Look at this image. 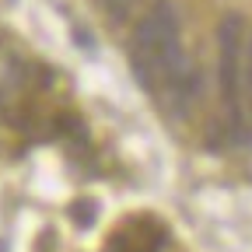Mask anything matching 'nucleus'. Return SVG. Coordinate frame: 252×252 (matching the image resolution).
<instances>
[{
    "label": "nucleus",
    "instance_id": "obj_1",
    "mask_svg": "<svg viewBox=\"0 0 252 252\" xmlns=\"http://www.w3.org/2000/svg\"><path fill=\"white\" fill-rule=\"evenodd\" d=\"M182 25H179V11L168 0H158V4L137 21L133 39H130V63L133 74L140 81L144 91H151L158 98L168 70L179 63L182 56Z\"/></svg>",
    "mask_w": 252,
    "mask_h": 252
},
{
    "label": "nucleus",
    "instance_id": "obj_2",
    "mask_svg": "<svg viewBox=\"0 0 252 252\" xmlns=\"http://www.w3.org/2000/svg\"><path fill=\"white\" fill-rule=\"evenodd\" d=\"M245 49H249V25L242 14H224L217 25V88L224 105L228 133L245 144V112H242V91H245Z\"/></svg>",
    "mask_w": 252,
    "mask_h": 252
},
{
    "label": "nucleus",
    "instance_id": "obj_3",
    "mask_svg": "<svg viewBox=\"0 0 252 252\" xmlns=\"http://www.w3.org/2000/svg\"><path fill=\"white\" fill-rule=\"evenodd\" d=\"M200 94H203V77H200V70H196L193 56L182 53V56H179V63L168 70V77H165L161 91H158V98H161V102L172 109V116L186 119L189 112L196 109Z\"/></svg>",
    "mask_w": 252,
    "mask_h": 252
},
{
    "label": "nucleus",
    "instance_id": "obj_4",
    "mask_svg": "<svg viewBox=\"0 0 252 252\" xmlns=\"http://www.w3.org/2000/svg\"><path fill=\"white\" fill-rule=\"evenodd\" d=\"M168 245V228L154 214H133L112 231V252H161Z\"/></svg>",
    "mask_w": 252,
    "mask_h": 252
},
{
    "label": "nucleus",
    "instance_id": "obj_5",
    "mask_svg": "<svg viewBox=\"0 0 252 252\" xmlns=\"http://www.w3.org/2000/svg\"><path fill=\"white\" fill-rule=\"evenodd\" d=\"M242 112H245V144L252 140V39L245 49V91H242Z\"/></svg>",
    "mask_w": 252,
    "mask_h": 252
}]
</instances>
